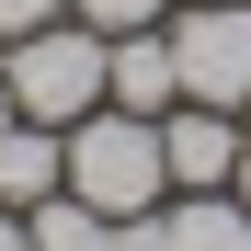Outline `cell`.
<instances>
[{"mask_svg": "<svg viewBox=\"0 0 251 251\" xmlns=\"http://www.w3.org/2000/svg\"><path fill=\"white\" fill-rule=\"evenodd\" d=\"M0 80H12V114L23 126H80V114H103L114 34H92L80 12H57V23H34V34L0 46Z\"/></svg>", "mask_w": 251, "mask_h": 251, "instance_id": "1", "label": "cell"}, {"mask_svg": "<svg viewBox=\"0 0 251 251\" xmlns=\"http://www.w3.org/2000/svg\"><path fill=\"white\" fill-rule=\"evenodd\" d=\"M69 194L103 205V217H149V205H172V160H160V114H80L69 126Z\"/></svg>", "mask_w": 251, "mask_h": 251, "instance_id": "2", "label": "cell"}, {"mask_svg": "<svg viewBox=\"0 0 251 251\" xmlns=\"http://www.w3.org/2000/svg\"><path fill=\"white\" fill-rule=\"evenodd\" d=\"M172 69H183V103H251V0H172Z\"/></svg>", "mask_w": 251, "mask_h": 251, "instance_id": "3", "label": "cell"}, {"mask_svg": "<svg viewBox=\"0 0 251 251\" xmlns=\"http://www.w3.org/2000/svg\"><path fill=\"white\" fill-rule=\"evenodd\" d=\"M240 149H251V126H240V114H217V103H172V114H160L172 194H217V183H240Z\"/></svg>", "mask_w": 251, "mask_h": 251, "instance_id": "4", "label": "cell"}, {"mask_svg": "<svg viewBox=\"0 0 251 251\" xmlns=\"http://www.w3.org/2000/svg\"><path fill=\"white\" fill-rule=\"evenodd\" d=\"M103 103H126V114H172V103H183V69H172V34H160V23L114 34V80H103Z\"/></svg>", "mask_w": 251, "mask_h": 251, "instance_id": "5", "label": "cell"}, {"mask_svg": "<svg viewBox=\"0 0 251 251\" xmlns=\"http://www.w3.org/2000/svg\"><path fill=\"white\" fill-rule=\"evenodd\" d=\"M69 183V126H12V137H0V205H46Z\"/></svg>", "mask_w": 251, "mask_h": 251, "instance_id": "6", "label": "cell"}, {"mask_svg": "<svg viewBox=\"0 0 251 251\" xmlns=\"http://www.w3.org/2000/svg\"><path fill=\"white\" fill-rule=\"evenodd\" d=\"M160 240H172V251H251V205H240V183H217V194H172V205H160Z\"/></svg>", "mask_w": 251, "mask_h": 251, "instance_id": "7", "label": "cell"}, {"mask_svg": "<svg viewBox=\"0 0 251 251\" xmlns=\"http://www.w3.org/2000/svg\"><path fill=\"white\" fill-rule=\"evenodd\" d=\"M23 228H34V251H114V217H103V205H80L69 183H57L46 205H23Z\"/></svg>", "mask_w": 251, "mask_h": 251, "instance_id": "8", "label": "cell"}, {"mask_svg": "<svg viewBox=\"0 0 251 251\" xmlns=\"http://www.w3.org/2000/svg\"><path fill=\"white\" fill-rule=\"evenodd\" d=\"M92 34H137V23H172V0H69Z\"/></svg>", "mask_w": 251, "mask_h": 251, "instance_id": "9", "label": "cell"}, {"mask_svg": "<svg viewBox=\"0 0 251 251\" xmlns=\"http://www.w3.org/2000/svg\"><path fill=\"white\" fill-rule=\"evenodd\" d=\"M69 0H0V46H12V34H34V23H57Z\"/></svg>", "mask_w": 251, "mask_h": 251, "instance_id": "10", "label": "cell"}, {"mask_svg": "<svg viewBox=\"0 0 251 251\" xmlns=\"http://www.w3.org/2000/svg\"><path fill=\"white\" fill-rule=\"evenodd\" d=\"M114 251H172V240H160V205H149V217H114Z\"/></svg>", "mask_w": 251, "mask_h": 251, "instance_id": "11", "label": "cell"}, {"mask_svg": "<svg viewBox=\"0 0 251 251\" xmlns=\"http://www.w3.org/2000/svg\"><path fill=\"white\" fill-rule=\"evenodd\" d=\"M0 251H34V228H23V217H12V205H0Z\"/></svg>", "mask_w": 251, "mask_h": 251, "instance_id": "12", "label": "cell"}, {"mask_svg": "<svg viewBox=\"0 0 251 251\" xmlns=\"http://www.w3.org/2000/svg\"><path fill=\"white\" fill-rule=\"evenodd\" d=\"M12 126H23V114H12V80H0V137H12Z\"/></svg>", "mask_w": 251, "mask_h": 251, "instance_id": "13", "label": "cell"}, {"mask_svg": "<svg viewBox=\"0 0 251 251\" xmlns=\"http://www.w3.org/2000/svg\"><path fill=\"white\" fill-rule=\"evenodd\" d=\"M240 205H251V149H240Z\"/></svg>", "mask_w": 251, "mask_h": 251, "instance_id": "14", "label": "cell"}, {"mask_svg": "<svg viewBox=\"0 0 251 251\" xmlns=\"http://www.w3.org/2000/svg\"><path fill=\"white\" fill-rule=\"evenodd\" d=\"M240 126H251V103H240Z\"/></svg>", "mask_w": 251, "mask_h": 251, "instance_id": "15", "label": "cell"}]
</instances>
